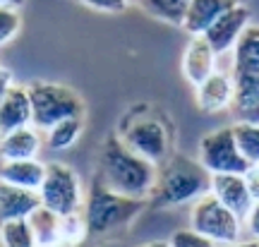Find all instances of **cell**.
<instances>
[{"mask_svg": "<svg viewBox=\"0 0 259 247\" xmlns=\"http://www.w3.org/2000/svg\"><path fill=\"white\" fill-rule=\"evenodd\" d=\"M156 171L158 168L154 163L130 151L118 135H108L99 151L94 178L111 192L132 197V199H147L156 183Z\"/></svg>", "mask_w": 259, "mask_h": 247, "instance_id": "cell-1", "label": "cell"}, {"mask_svg": "<svg viewBox=\"0 0 259 247\" xmlns=\"http://www.w3.org/2000/svg\"><path fill=\"white\" fill-rule=\"evenodd\" d=\"M209 190H211V173L199 161L183 154H173L166 163L158 166L156 183L147 201L151 209H168L199 199Z\"/></svg>", "mask_w": 259, "mask_h": 247, "instance_id": "cell-2", "label": "cell"}, {"mask_svg": "<svg viewBox=\"0 0 259 247\" xmlns=\"http://www.w3.org/2000/svg\"><path fill=\"white\" fill-rule=\"evenodd\" d=\"M115 135L130 151H135L156 168L173 156V130L163 113H156L151 106H137L127 110Z\"/></svg>", "mask_w": 259, "mask_h": 247, "instance_id": "cell-3", "label": "cell"}, {"mask_svg": "<svg viewBox=\"0 0 259 247\" xmlns=\"http://www.w3.org/2000/svg\"><path fill=\"white\" fill-rule=\"evenodd\" d=\"M231 77L235 99L231 115L235 122H259V27H247L233 48Z\"/></svg>", "mask_w": 259, "mask_h": 247, "instance_id": "cell-4", "label": "cell"}, {"mask_svg": "<svg viewBox=\"0 0 259 247\" xmlns=\"http://www.w3.org/2000/svg\"><path fill=\"white\" fill-rule=\"evenodd\" d=\"M149 207L147 199H132L103 187L96 178L92 180L89 192L84 194V221L89 238H106L118 230H125Z\"/></svg>", "mask_w": 259, "mask_h": 247, "instance_id": "cell-5", "label": "cell"}, {"mask_svg": "<svg viewBox=\"0 0 259 247\" xmlns=\"http://www.w3.org/2000/svg\"><path fill=\"white\" fill-rule=\"evenodd\" d=\"M27 92L31 99V125L38 132H48L53 125L67 118H84L87 113L84 99L72 87L56 82H34L27 87Z\"/></svg>", "mask_w": 259, "mask_h": 247, "instance_id": "cell-6", "label": "cell"}, {"mask_svg": "<svg viewBox=\"0 0 259 247\" xmlns=\"http://www.w3.org/2000/svg\"><path fill=\"white\" fill-rule=\"evenodd\" d=\"M245 221L238 219L226 204L216 199L211 192L202 194L192 201L190 211V230L199 233L202 238L211 240L216 247L235 245L240 242V233Z\"/></svg>", "mask_w": 259, "mask_h": 247, "instance_id": "cell-7", "label": "cell"}, {"mask_svg": "<svg viewBox=\"0 0 259 247\" xmlns=\"http://www.w3.org/2000/svg\"><path fill=\"white\" fill-rule=\"evenodd\" d=\"M41 207L51 209L58 216H67L74 211H82L84 207V190L82 183L70 166L65 163H46V178L38 190Z\"/></svg>", "mask_w": 259, "mask_h": 247, "instance_id": "cell-8", "label": "cell"}, {"mask_svg": "<svg viewBox=\"0 0 259 247\" xmlns=\"http://www.w3.org/2000/svg\"><path fill=\"white\" fill-rule=\"evenodd\" d=\"M199 163L211 175L247 173L250 163L242 158L240 149H238L233 125L231 128H219L209 132V135H204L202 142H199Z\"/></svg>", "mask_w": 259, "mask_h": 247, "instance_id": "cell-9", "label": "cell"}, {"mask_svg": "<svg viewBox=\"0 0 259 247\" xmlns=\"http://www.w3.org/2000/svg\"><path fill=\"white\" fill-rule=\"evenodd\" d=\"M250 8H245L242 3H238L233 10H228L223 17H219L211 27L206 29L204 38L209 41V46L213 48L216 55L233 53L235 44L240 41V36L245 34V29L250 27Z\"/></svg>", "mask_w": 259, "mask_h": 247, "instance_id": "cell-10", "label": "cell"}, {"mask_svg": "<svg viewBox=\"0 0 259 247\" xmlns=\"http://www.w3.org/2000/svg\"><path fill=\"white\" fill-rule=\"evenodd\" d=\"M209 192L221 204H226L242 221L247 219V214L254 207V199H252L250 190H247V183H245V175H238V173L211 175V190Z\"/></svg>", "mask_w": 259, "mask_h": 247, "instance_id": "cell-11", "label": "cell"}, {"mask_svg": "<svg viewBox=\"0 0 259 247\" xmlns=\"http://www.w3.org/2000/svg\"><path fill=\"white\" fill-rule=\"evenodd\" d=\"M219 55L213 53V48L209 46V41L204 36H192L190 44L185 46V53H183V74L185 79L192 84L194 89L202 82H206L219 67Z\"/></svg>", "mask_w": 259, "mask_h": 247, "instance_id": "cell-12", "label": "cell"}, {"mask_svg": "<svg viewBox=\"0 0 259 247\" xmlns=\"http://www.w3.org/2000/svg\"><path fill=\"white\" fill-rule=\"evenodd\" d=\"M197 106L204 113H221V110H231L233 99H235V87H233V77L231 72H216L202 82L197 89Z\"/></svg>", "mask_w": 259, "mask_h": 247, "instance_id": "cell-13", "label": "cell"}, {"mask_svg": "<svg viewBox=\"0 0 259 247\" xmlns=\"http://www.w3.org/2000/svg\"><path fill=\"white\" fill-rule=\"evenodd\" d=\"M240 0H190V8H187L185 29L190 36H204L206 29L211 27L219 17H223L228 10H233Z\"/></svg>", "mask_w": 259, "mask_h": 247, "instance_id": "cell-14", "label": "cell"}, {"mask_svg": "<svg viewBox=\"0 0 259 247\" xmlns=\"http://www.w3.org/2000/svg\"><path fill=\"white\" fill-rule=\"evenodd\" d=\"M29 125H31V99L27 87L15 84L8 96L0 101V137Z\"/></svg>", "mask_w": 259, "mask_h": 247, "instance_id": "cell-15", "label": "cell"}, {"mask_svg": "<svg viewBox=\"0 0 259 247\" xmlns=\"http://www.w3.org/2000/svg\"><path fill=\"white\" fill-rule=\"evenodd\" d=\"M41 207L38 192H29L0 180V226L10 221H24Z\"/></svg>", "mask_w": 259, "mask_h": 247, "instance_id": "cell-16", "label": "cell"}, {"mask_svg": "<svg viewBox=\"0 0 259 247\" xmlns=\"http://www.w3.org/2000/svg\"><path fill=\"white\" fill-rule=\"evenodd\" d=\"M46 178V163L38 158H27V161H3L0 166V180L29 192H38Z\"/></svg>", "mask_w": 259, "mask_h": 247, "instance_id": "cell-17", "label": "cell"}, {"mask_svg": "<svg viewBox=\"0 0 259 247\" xmlns=\"http://www.w3.org/2000/svg\"><path fill=\"white\" fill-rule=\"evenodd\" d=\"M41 149V132L34 125L15 132H8L0 137V158L3 161H27L36 158Z\"/></svg>", "mask_w": 259, "mask_h": 247, "instance_id": "cell-18", "label": "cell"}, {"mask_svg": "<svg viewBox=\"0 0 259 247\" xmlns=\"http://www.w3.org/2000/svg\"><path fill=\"white\" fill-rule=\"evenodd\" d=\"M29 228L34 233L36 247H63V230H60V216L46 207H38L29 216Z\"/></svg>", "mask_w": 259, "mask_h": 247, "instance_id": "cell-19", "label": "cell"}, {"mask_svg": "<svg viewBox=\"0 0 259 247\" xmlns=\"http://www.w3.org/2000/svg\"><path fill=\"white\" fill-rule=\"evenodd\" d=\"M135 3L147 15L168 22V24H176V27H183L187 8H190V0H135Z\"/></svg>", "mask_w": 259, "mask_h": 247, "instance_id": "cell-20", "label": "cell"}, {"mask_svg": "<svg viewBox=\"0 0 259 247\" xmlns=\"http://www.w3.org/2000/svg\"><path fill=\"white\" fill-rule=\"evenodd\" d=\"M84 130V118H67L63 122H58L46 132V144L51 149H70L79 139Z\"/></svg>", "mask_w": 259, "mask_h": 247, "instance_id": "cell-21", "label": "cell"}, {"mask_svg": "<svg viewBox=\"0 0 259 247\" xmlns=\"http://www.w3.org/2000/svg\"><path fill=\"white\" fill-rule=\"evenodd\" d=\"M233 135H235L242 158L250 166L259 163V122H235Z\"/></svg>", "mask_w": 259, "mask_h": 247, "instance_id": "cell-22", "label": "cell"}, {"mask_svg": "<svg viewBox=\"0 0 259 247\" xmlns=\"http://www.w3.org/2000/svg\"><path fill=\"white\" fill-rule=\"evenodd\" d=\"M0 245L3 247H36L29 221H10L0 226Z\"/></svg>", "mask_w": 259, "mask_h": 247, "instance_id": "cell-23", "label": "cell"}, {"mask_svg": "<svg viewBox=\"0 0 259 247\" xmlns=\"http://www.w3.org/2000/svg\"><path fill=\"white\" fill-rule=\"evenodd\" d=\"M60 230H63V247H77L87 235V221L82 211H74L67 216H60Z\"/></svg>", "mask_w": 259, "mask_h": 247, "instance_id": "cell-24", "label": "cell"}, {"mask_svg": "<svg viewBox=\"0 0 259 247\" xmlns=\"http://www.w3.org/2000/svg\"><path fill=\"white\" fill-rule=\"evenodd\" d=\"M22 29V15L17 8L0 5V46L10 44Z\"/></svg>", "mask_w": 259, "mask_h": 247, "instance_id": "cell-25", "label": "cell"}, {"mask_svg": "<svg viewBox=\"0 0 259 247\" xmlns=\"http://www.w3.org/2000/svg\"><path fill=\"white\" fill-rule=\"evenodd\" d=\"M168 245L170 247H216L211 240L202 238L199 233H194V230H190V228L176 230V233H173V238L168 240Z\"/></svg>", "mask_w": 259, "mask_h": 247, "instance_id": "cell-26", "label": "cell"}, {"mask_svg": "<svg viewBox=\"0 0 259 247\" xmlns=\"http://www.w3.org/2000/svg\"><path fill=\"white\" fill-rule=\"evenodd\" d=\"M89 10H99V12H122L132 0H74Z\"/></svg>", "mask_w": 259, "mask_h": 247, "instance_id": "cell-27", "label": "cell"}, {"mask_svg": "<svg viewBox=\"0 0 259 247\" xmlns=\"http://www.w3.org/2000/svg\"><path fill=\"white\" fill-rule=\"evenodd\" d=\"M245 183H247V190H250L252 199L259 201V163L250 166L247 173H245Z\"/></svg>", "mask_w": 259, "mask_h": 247, "instance_id": "cell-28", "label": "cell"}, {"mask_svg": "<svg viewBox=\"0 0 259 247\" xmlns=\"http://www.w3.org/2000/svg\"><path fill=\"white\" fill-rule=\"evenodd\" d=\"M245 228L252 233V238L259 242V201H254V207L252 211L247 214V219H245Z\"/></svg>", "mask_w": 259, "mask_h": 247, "instance_id": "cell-29", "label": "cell"}, {"mask_svg": "<svg viewBox=\"0 0 259 247\" xmlns=\"http://www.w3.org/2000/svg\"><path fill=\"white\" fill-rule=\"evenodd\" d=\"M12 87H15V77H12V72L5 70V67H0V101L8 96Z\"/></svg>", "mask_w": 259, "mask_h": 247, "instance_id": "cell-30", "label": "cell"}, {"mask_svg": "<svg viewBox=\"0 0 259 247\" xmlns=\"http://www.w3.org/2000/svg\"><path fill=\"white\" fill-rule=\"evenodd\" d=\"M0 5H8V8H22L24 5V0H0Z\"/></svg>", "mask_w": 259, "mask_h": 247, "instance_id": "cell-31", "label": "cell"}, {"mask_svg": "<svg viewBox=\"0 0 259 247\" xmlns=\"http://www.w3.org/2000/svg\"><path fill=\"white\" fill-rule=\"evenodd\" d=\"M226 247H259L257 240H247V242H235V245H226Z\"/></svg>", "mask_w": 259, "mask_h": 247, "instance_id": "cell-32", "label": "cell"}, {"mask_svg": "<svg viewBox=\"0 0 259 247\" xmlns=\"http://www.w3.org/2000/svg\"><path fill=\"white\" fill-rule=\"evenodd\" d=\"M139 247H170V245L163 242V240H154V242H144V245H139Z\"/></svg>", "mask_w": 259, "mask_h": 247, "instance_id": "cell-33", "label": "cell"}]
</instances>
